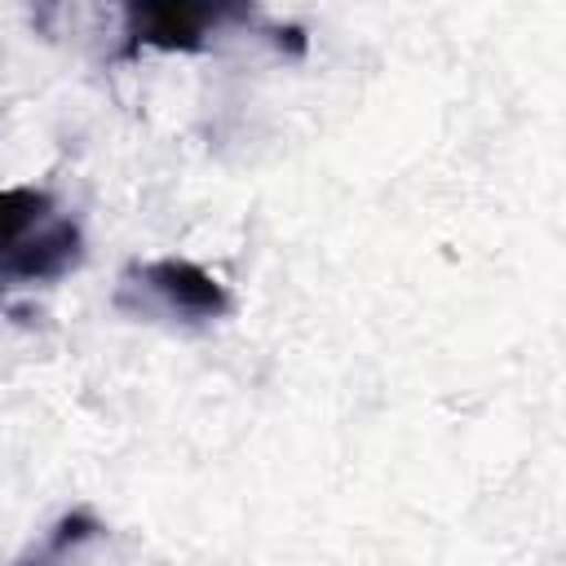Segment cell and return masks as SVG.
Here are the masks:
<instances>
[{
    "mask_svg": "<svg viewBox=\"0 0 566 566\" xmlns=\"http://www.w3.org/2000/svg\"><path fill=\"white\" fill-rule=\"evenodd\" d=\"M270 35H274V44H279V49H287L292 57H301V53H305V31H301V27H274Z\"/></svg>",
    "mask_w": 566,
    "mask_h": 566,
    "instance_id": "cell-6",
    "label": "cell"
},
{
    "mask_svg": "<svg viewBox=\"0 0 566 566\" xmlns=\"http://www.w3.org/2000/svg\"><path fill=\"white\" fill-rule=\"evenodd\" d=\"M80 256H84L80 226L71 217H49L9 256H0V274L4 279H27V283H49V279H62L66 270H75Z\"/></svg>",
    "mask_w": 566,
    "mask_h": 566,
    "instance_id": "cell-3",
    "label": "cell"
},
{
    "mask_svg": "<svg viewBox=\"0 0 566 566\" xmlns=\"http://www.w3.org/2000/svg\"><path fill=\"white\" fill-rule=\"evenodd\" d=\"M93 535H102V522L93 517V513H84V509H75L71 517H62L57 526H53V535H49V557H62L66 548H75V544H84V539H93Z\"/></svg>",
    "mask_w": 566,
    "mask_h": 566,
    "instance_id": "cell-5",
    "label": "cell"
},
{
    "mask_svg": "<svg viewBox=\"0 0 566 566\" xmlns=\"http://www.w3.org/2000/svg\"><path fill=\"white\" fill-rule=\"evenodd\" d=\"M248 18H252V9H243V4H190V0L128 4L124 9V57H137L142 49L203 53L208 35L221 22H248Z\"/></svg>",
    "mask_w": 566,
    "mask_h": 566,
    "instance_id": "cell-1",
    "label": "cell"
},
{
    "mask_svg": "<svg viewBox=\"0 0 566 566\" xmlns=\"http://www.w3.org/2000/svg\"><path fill=\"white\" fill-rule=\"evenodd\" d=\"M53 217V195L40 186H9L0 190V256H9L35 226Z\"/></svg>",
    "mask_w": 566,
    "mask_h": 566,
    "instance_id": "cell-4",
    "label": "cell"
},
{
    "mask_svg": "<svg viewBox=\"0 0 566 566\" xmlns=\"http://www.w3.org/2000/svg\"><path fill=\"white\" fill-rule=\"evenodd\" d=\"M128 279H137V287L164 305L172 318H186V323H217L230 314V292L217 274H208L203 265L186 261V256H159V261H146L137 265Z\"/></svg>",
    "mask_w": 566,
    "mask_h": 566,
    "instance_id": "cell-2",
    "label": "cell"
}]
</instances>
